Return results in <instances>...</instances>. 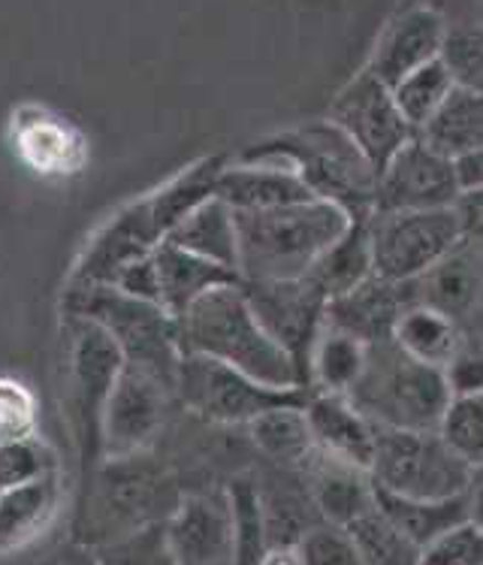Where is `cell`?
I'll list each match as a JSON object with an SVG mask.
<instances>
[{
  "label": "cell",
  "instance_id": "obj_1",
  "mask_svg": "<svg viewBox=\"0 0 483 565\" xmlns=\"http://www.w3.org/2000/svg\"><path fill=\"white\" fill-rule=\"evenodd\" d=\"M224 167L227 161L221 154H206L191 167H184L182 173L170 179L167 185L154 188L151 194L118 209L82 248L79 260L69 269L67 288L109 285L121 266L137 257H146L158 245L167 243V236L191 209L200 206L208 196H215Z\"/></svg>",
  "mask_w": 483,
  "mask_h": 565
},
{
  "label": "cell",
  "instance_id": "obj_2",
  "mask_svg": "<svg viewBox=\"0 0 483 565\" xmlns=\"http://www.w3.org/2000/svg\"><path fill=\"white\" fill-rule=\"evenodd\" d=\"M175 321L182 351L230 363L272 387H309L285 345L257 318L242 281L208 290Z\"/></svg>",
  "mask_w": 483,
  "mask_h": 565
},
{
  "label": "cell",
  "instance_id": "obj_3",
  "mask_svg": "<svg viewBox=\"0 0 483 565\" xmlns=\"http://www.w3.org/2000/svg\"><path fill=\"white\" fill-rule=\"evenodd\" d=\"M351 224L354 215L323 196L236 212L242 281H288L309 276L311 266Z\"/></svg>",
  "mask_w": 483,
  "mask_h": 565
},
{
  "label": "cell",
  "instance_id": "obj_4",
  "mask_svg": "<svg viewBox=\"0 0 483 565\" xmlns=\"http://www.w3.org/2000/svg\"><path fill=\"white\" fill-rule=\"evenodd\" d=\"M182 493L161 460L146 450L127 457H104L82 478L76 539L82 544H116L173 514Z\"/></svg>",
  "mask_w": 483,
  "mask_h": 565
},
{
  "label": "cell",
  "instance_id": "obj_5",
  "mask_svg": "<svg viewBox=\"0 0 483 565\" xmlns=\"http://www.w3.org/2000/svg\"><path fill=\"white\" fill-rule=\"evenodd\" d=\"M245 161L290 163L314 196L333 200L354 218L375 212L378 170L342 127L323 118L281 130L245 151Z\"/></svg>",
  "mask_w": 483,
  "mask_h": 565
},
{
  "label": "cell",
  "instance_id": "obj_6",
  "mask_svg": "<svg viewBox=\"0 0 483 565\" xmlns=\"http://www.w3.org/2000/svg\"><path fill=\"white\" fill-rule=\"evenodd\" d=\"M347 396L378 427L441 429L457 391L444 366L417 360L387 335L368 342L366 370Z\"/></svg>",
  "mask_w": 483,
  "mask_h": 565
},
{
  "label": "cell",
  "instance_id": "obj_7",
  "mask_svg": "<svg viewBox=\"0 0 483 565\" xmlns=\"http://www.w3.org/2000/svg\"><path fill=\"white\" fill-rule=\"evenodd\" d=\"M121 366L125 354L100 323L64 315V403L69 433L79 448L82 478L104 460V408Z\"/></svg>",
  "mask_w": 483,
  "mask_h": 565
},
{
  "label": "cell",
  "instance_id": "obj_8",
  "mask_svg": "<svg viewBox=\"0 0 483 565\" xmlns=\"http://www.w3.org/2000/svg\"><path fill=\"white\" fill-rule=\"evenodd\" d=\"M61 312L82 315L100 323L118 342L125 363L154 372L175 393L182 342H179V321L167 306L130 297L116 285H88V288L64 290Z\"/></svg>",
  "mask_w": 483,
  "mask_h": 565
},
{
  "label": "cell",
  "instance_id": "obj_9",
  "mask_svg": "<svg viewBox=\"0 0 483 565\" xmlns=\"http://www.w3.org/2000/svg\"><path fill=\"white\" fill-rule=\"evenodd\" d=\"M372 481L390 493L415 499H453L469 493L474 466L441 429H378Z\"/></svg>",
  "mask_w": 483,
  "mask_h": 565
},
{
  "label": "cell",
  "instance_id": "obj_10",
  "mask_svg": "<svg viewBox=\"0 0 483 565\" xmlns=\"http://www.w3.org/2000/svg\"><path fill=\"white\" fill-rule=\"evenodd\" d=\"M311 387H272L206 354L182 351L175 372V399L200 420L221 427H248L254 417L288 403H305Z\"/></svg>",
  "mask_w": 483,
  "mask_h": 565
},
{
  "label": "cell",
  "instance_id": "obj_11",
  "mask_svg": "<svg viewBox=\"0 0 483 565\" xmlns=\"http://www.w3.org/2000/svg\"><path fill=\"white\" fill-rule=\"evenodd\" d=\"M368 243L378 276L411 285L460 248L462 233L453 206L393 212L375 209L368 218Z\"/></svg>",
  "mask_w": 483,
  "mask_h": 565
},
{
  "label": "cell",
  "instance_id": "obj_12",
  "mask_svg": "<svg viewBox=\"0 0 483 565\" xmlns=\"http://www.w3.org/2000/svg\"><path fill=\"white\" fill-rule=\"evenodd\" d=\"M326 118L357 142L359 151L375 163V170H380L393 158V151L402 149L417 134L411 121L402 116L390 85L378 79L368 67L359 70L357 76H351L339 88Z\"/></svg>",
  "mask_w": 483,
  "mask_h": 565
},
{
  "label": "cell",
  "instance_id": "obj_13",
  "mask_svg": "<svg viewBox=\"0 0 483 565\" xmlns=\"http://www.w3.org/2000/svg\"><path fill=\"white\" fill-rule=\"evenodd\" d=\"M242 288L248 294L257 318L285 345L293 363L300 366L302 381L309 384L311 351L326 323V294L309 276L288 281H242Z\"/></svg>",
  "mask_w": 483,
  "mask_h": 565
},
{
  "label": "cell",
  "instance_id": "obj_14",
  "mask_svg": "<svg viewBox=\"0 0 483 565\" xmlns=\"http://www.w3.org/2000/svg\"><path fill=\"white\" fill-rule=\"evenodd\" d=\"M462 194L457 161L429 146L420 134L393 151V158L378 170L375 209H448Z\"/></svg>",
  "mask_w": 483,
  "mask_h": 565
},
{
  "label": "cell",
  "instance_id": "obj_15",
  "mask_svg": "<svg viewBox=\"0 0 483 565\" xmlns=\"http://www.w3.org/2000/svg\"><path fill=\"white\" fill-rule=\"evenodd\" d=\"M173 387L154 372L125 363L104 408V457H127L146 450L167 424Z\"/></svg>",
  "mask_w": 483,
  "mask_h": 565
},
{
  "label": "cell",
  "instance_id": "obj_16",
  "mask_svg": "<svg viewBox=\"0 0 483 565\" xmlns=\"http://www.w3.org/2000/svg\"><path fill=\"white\" fill-rule=\"evenodd\" d=\"M10 146L24 170L40 179H69L88 161V142L79 127L34 100L15 106L10 118Z\"/></svg>",
  "mask_w": 483,
  "mask_h": 565
},
{
  "label": "cell",
  "instance_id": "obj_17",
  "mask_svg": "<svg viewBox=\"0 0 483 565\" xmlns=\"http://www.w3.org/2000/svg\"><path fill=\"white\" fill-rule=\"evenodd\" d=\"M163 539L173 563H236L227 493H182L173 514L163 520Z\"/></svg>",
  "mask_w": 483,
  "mask_h": 565
},
{
  "label": "cell",
  "instance_id": "obj_18",
  "mask_svg": "<svg viewBox=\"0 0 483 565\" xmlns=\"http://www.w3.org/2000/svg\"><path fill=\"white\" fill-rule=\"evenodd\" d=\"M448 28L444 12H438L432 3L408 7L399 15H393L387 28L380 31L366 67L393 88L417 67L441 58Z\"/></svg>",
  "mask_w": 483,
  "mask_h": 565
},
{
  "label": "cell",
  "instance_id": "obj_19",
  "mask_svg": "<svg viewBox=\"0 0 483 565\" xmlns=\"http://www.w3.org/2000/svg\"><path fill=\"white\" fill-rule=\"evenodd\" d=\"M305 417L314 448L321 454L357 466L363 472L372 469L380 427L347 393H311L305 399Z\"/></svg>",
  "mask_w": 483,
  "mask_h": 565
},
{
  "label": "cell",
  "instance_id": "obj_20",
  "mask_svg": "<svg viewBox=\"0 0 483 565\" xmlns=\"http://www.w3.org/2000/svg\"><path fill=\"white\" fill-rule=\"evenodd\" d=\"M215 196H221L233 212H257V209L300 203L314 194L290 163L242 158L239 163H227L221 170Z\"/></svg>",
  "mask_w": 483,
  "mask_h": 565
},
{
  "label": "cell",
  "instance_id": "obj_21",
  "mask_svg": "<svg viewBox=\"0 0 483 565\" xmlns=\"http://www.w3.org/2000/svg\"><path fill=\"white\" fill-rule=\"evenodd\" d=\"M408 288L411 285L390 281V278L372 273L363 285L330 300V306H326V323H335V327H342V330L359 335L366 342L387 339V335H393L396 318L408 306L402 297Z\"/></svg>",
  "mask_w": 483,
  "mask_h": 565
},
{
  "label": "cell",
  "instance_id": "obj_22",
  "mask_svg": "<svg viewBox=\"0 0 483 565\" xmlns=\"http://www.w3.org/2000/svg\"><path fill=\"white\" fill-rule=\"evenodd\" d=\"M61 505V469L28 484L0 490V554H12L43 535Z\"/></svg>",
  "mask_w": 483,
  "mask_h": 565
},
{
  "label": "cell",
  "instance_id": "obj_23",
  "mask_svg": "<svg viewBox=\"0 0 483 565\" xmlns=\"http://www.w3.org/2000/svg\"><path fill=\"white\" fill-rule=\"evenodd\" d=\"M154 266H158V278H161V302L175 318L184 309H191L208 290L230 285V281H242L239 273L230 266L200 257V254L187 252L170 239L154 248Z\"/></svg>",
  "mask_w": 483,
  "mask_h": 565
},
{
  "label": "cell",
  "instance_id": "obj_24",
  "mask_svg": "<svg viewBox=\"0 0 483 565\" xmlns=\"http://www.w3.org/2000/svg\"><path fill=\"white\" fill-rule=\"evenodd\" d=\"M314 457H318V466L311 472V493H314V505L321 511V520L351 526L363 511L375 505L372 475L357 466L333 460L318 448H314Z\"/></svg>",
  "mask_w": 483,
  "mask_h": 565
},
{
  "label": "cell",
  "instance_id": "obj_25",
  "mask_svg": "<svg viewBox=\"0 0 483 565\" xmlns=\"http://www.w3.org/2000/svg\"><path fill=\"white\" fill-rule=\"evenodd\" d=\"M170 243L182 245L187 252L208 257L215 264L230 266L239 273V227L233 212L221 196H208L200 206L191 209L173 233L167 236Z\"/></svg>",
  "mask_w": 483,
  "mask_h": 565
},
{
  "label": "cell",
  "instance_id": "obj_26",
  "mask_svg": "<svg viewBox=\"0 0 483 565\" xmlns=\"http://www.w3.org/2000/svg\"><path fill=\"white\" fill-rule=\"evenodd\" d=\"M393 339L417 360L444 366V370H450V363L462 351V333L457 318H450L448 312L426 306V302L405 306L393 327Z\"/></svg>",
  "mask_w": 483,
  "mask_h": 565
},
{
  "label": "cell",
  "instance_id": "obj_27",
  "mask_svg": "<svg viewBox=\"0 0 483 565\" xmlns=\"http://www.w3.org/2000/svg\"><path fill=\"white\" fill-rule=\"evenodd\" d=\"M417 134L453 161L483 149V92L457 85L444 106Z\"/></svg>",
  "mask_w": 483,
  "mask_h": 565
},
{
  "label": "cell",
  "instance_id": "obj_28",
  "mask_svg": "<svg viewBox=\"0 0 483 565\" xmlns=\"http://www.w3.org/2000/svg\"><path fill=\"white\" fill-rule=\"evenodd\" d=\"M368 218H354V224L321 254L318 264L311 266L309 278L326 294V300H335L347 290H354L375 273L372 243H368Z\"/></svg>",
  "mask_w": 483,
  "mask_h": 565
},
{
  "label": "cell",
  "instance_id": "obj_29",
  "mask_svg": "<svg viewBox=\"0 0 483 565\" xmlns=\"http://www.w3.org/2000/svg\"><path fill=\"white\" fill-rule=\"evenodd\" d=\"M375 499L390 514L393 523L420 547V554H423V547L436 542L441 532H448L450 526H457L460 520L469 518V493L453 499H415L399 497V493H390V490L375 484Z\"/></svg>",
  "mask_w": 483,
  "mask_h": 565
},
{
  "label": "cell",
  "instance_id": "obj_30",
  "mask_svg": "<svg viewBox=\"0 0 483 565\" xmlns=\"http://www.w3.org/2000/svg\"><path fill=\"white\" fill-rule=\"evenodd\" d=\"M368 360V342L335 323H323L311 351L309 384L323 393H351Z\"/></svg>",
  "mask_w": 483,
  "mask_h": 565
},
{
  "label": "cell",
  "instance_id": "obj_31",
  "mask_svg": "<svg viewBox=\"0 0 483 565\" xmlns=\"http://www.w3.org/2000/svg\"><path fill=\"white\" fill-rule=\"evenodd\" d=\"M248 436L260 454L281 466H302L314 457L305 403H288L269 408L248 424Z\"/></svg>",
  "mask_w": 483,
  "mask_h": 565
},
{
  "label": "cell",
  "instance_id": "obj_32",
  "mask_svg": "<svg viewBox=\"0 0 483 565\" xmlns=\"http://www.w3.org/2000/svg\"><path fill=\"white\" fill-rule=\"evenodd\" d=\"M224 493L233 518L236 563H266L272 535H269V508L260 484L254 481V475H236Z\"/></svg>",
  "mask_w": 483,
  "mask_h": 565
},
{
  "label": "cell",
  "instance_id": "obj_33",
  "mask_svg": "<svg viewBox=\"0 0 483 565\" xmlns=\"http://www.w3.org/2000/svg\"><path fill=\"white\" fill-rule=\"evenodd\" d=\"M460 248L450 252L426 276L411 281L420 290V302L436 306L441 312H448L450 318H460V315L469 312L477 302V294H481V276L474 269L472 257H462Z\"/></svg>",
  "mask_w": 483,
  "mask_h": 565
},
{
  "label": "cell",
  "instance_id": "obj_34",
  "mask_svg": "<svg viewBox=\"0 0 483 565\" xmlns=\"http://www.w3.org/2000/svg\"><path fill=\"white\" fill-rule=\"evenodd\" d=\"M345 530L357 544L363 563H420V547L393 523L390 514L378 505V499Z\"/></svg>",
  "mask_w": 483,
  "mask_h": 565
},
{
  "label": "cell",
  "instance_id": "obj_35",
  "mask_svg": "<svg viewBox=\"0 0 483 565\" xmlns=\"http://www.w3.org/2000/svg\"><path fill=\"white\" fill-rule=\"evenodd\" d=\"M453 88H457V79L450 73L448 61L436 58L423 67H417L415 73H408L402 82H396L393 97L402 109V116L411 121V127L420 130L444 106Z\"/></svg>",
  "mask_w": 483,
  "mask_h": 565
},
{
  "label": "cell",
  "instance_id": "obj_36",
  "mask_svg": "<svg viewBox=\"0 0 483 565\" xmlns=\"http://www.w3.org/2000/svg\"><path fill=\"white\" fill-rule=\"evenodd\" d=\"M441 433L474 469L483 466V387L453 396L448 415L441 420Z\"/></svg>",
  "mask_w": 483,
  "mask_h": 565
},
{
  "label": "cell",
  "instance_id": "obj_37",
  "mask_svg": "<svg viewBox=\"0 0 483 565\" xmlns=\"http://www.w3.org/2000/svg\"><path fill=\"white\" fill-rule=\"evenodd\" d=\"M293 551H297V559L300 565H357L359 551L351 532L339 523H330V520H321L314 526H305L300 532V539L293 542Z\"/></svg>",
  "mask_w": 483,
  "mask_h": 565
},
{
  "label": "cell",
  "instance_id": "obj_38",
  "mask_svg": "<svg viewBox=\"0 0 483 565\" xmlns=\"http://www.w3.org/2000/svg\"><path fill=\"white\" fill-rule=\"evenodd\" d=\"M52 469H58V460L46 441H40L36 436L0 441V490L28 484Z\"/></svg>",
  "mask_w": 483,
  "mask_h": 565
},
{
  "label": "cell",
  "instance_id": "obj_39",
  "mask_svg": "<svg viewBox=\"0 0 483 565\" xmlns=\"http://www.w3.org/2000/svg\"><path fill=\"white\" fill-rule=\"evenodd\" d=\"M441 58L448 61L457 85L483 92V22L450 24Z\"/></svg>",
  "mask_w": 483,
  "mask_h": 565
},
{
  "label": "cell",
  "instance_id": "obj_40",
  "mask_svg": "<svg viewBox=\"0 0 483 565\" xmlns=\"http://www.w3.org/2000/svg\"><path fill=\"white\" fill-rule=\"evenodd\" d=\"M420 563L483 565V530L472 518L460 520L457 526L441 532L429 547H423Z\"/></svg>",
  "mask_w": 483,
  "mask_h": 565
},
{
  "label": "cell",
  "instance_id": "obj_41",
  "mask_svg": "<svg viewBox=\"0 0 483 565\" xmlns=\"http://www.w3.org/2000/svg\"><path fill=\"white\" fill-rule=\"evenodd\" d=\"M36 399L24 381L0 375V441L34 436Z\"/></svg>",
  "mask_w": 483,
  "mask_h": 565
},
{
  "label": "cell",
  "instance_id": "obj_42",
  "mask_svg": "<svg viewBox=\"0 0 483 565\" xmlns=\"http://www.w3.org/2000/svg\"><path fill=\"white\" fill-rule=\"evenodd\" d=\"M109 285H116L118 290H125L130 297H139V300L161 302V278H158V266H154V252L121 266Z\"/></svg>",
  "mask_w": 483,
  "mask_h": 565
},
{
  "label": "cell",
  "instance_id": "obj_43",
  "mask_svg": "<svg viewBox=\"0 0 483 565\" xmlns=\"http://www.w3.org/2000/svg\"><path fill=\"white\" fill-rule=\"evenodd\" d=\"M457 221H460L462 243L483 248V188H462V194L453 203Z\"/></svg>",
  "mask_w": 483,
  "mask_h": 565
},
{
  "label": "cell",
  "instance_id": "obj_44",
  "mask_svg": "<svg viewBox=\"0 0 483 565\" xmlns=\"http://www.w3.org/2000/svg\"><path fill=\"white\" fill-rule=\"evenodd\" d=\"M457 173L462 188H483V149L457 158Z\"/></svg>",
  "mask_w": 483,
  "mask_h": 565
},
{
  "label": "cell",
  "instance_id": "obj_45",
  "mask_svg": "<svg viewBox=\"0 0 483 565\" xmlns=\"http://www.w3.org/2000/svg\"><path fill=\"white\" fill-rule=\"evenodd\" d=\"M469 518L483 530V466L474 469L472 487H469Z\"/></svg>",
  "mask_w": 483,
  "mask_h": 565
}]
</instances>
